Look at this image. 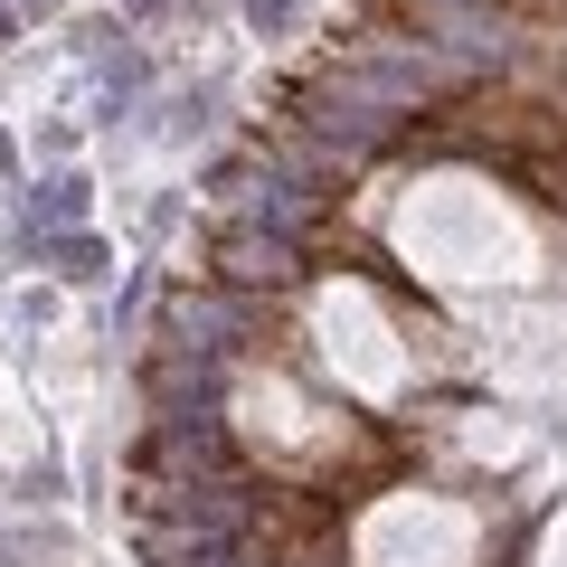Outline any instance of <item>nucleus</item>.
<instances>
[{"instance_id":"f257e3e1","label":"nucleus","mask_w":567,"mask_h":567,"mask_svg":"<svg viewBox=\"0 0 567 567\" xmlns=\"http://www.w3.org/2000/svg\"><path fill=\"white\" fill-rule=\"evenodd\" d=\"M152 567H567V0H350L227 181L133 445Z\"/></svg>"}]
</instances>
